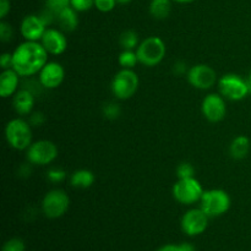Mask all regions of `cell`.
I'll list each match as a JSON object with an SVG mask.
<instances>
[{"instance_id":"obj_1","label":"cell","mask_w":251,"mask_h":251,"mask_svg":"<svg viewBox=\"0 0 251 251\" xmlns=\"http://www.w3.org/2000/svg\"><path fill=\"white\" fill-rule=\"evenodd\" d=\"M48 63V53L41 42H24L12 53V69L24 77H29Z\"/></svg>"},{"instance_id":"obj_2","label":"cell","mask_w":251,"mask_h":251,"mask_svg":"<svg viewBox=\"0 0 251 251\" xmlns=\"http://www.w3.org/2000/svg\"><path fill=\"white\" fill-rule=\"evenodd\" d=\"M5 137L12 149L17 151L27 150L32 145L31 125L20 118L10 120L5 127Z\"/></svg>"},{"instance_id":"obj_3","label":"cell","mask_w":251,"mask_h":251,"mask_svg":"<svg viewBox=\"0 0 251 251\" xmlns=\"http://www.w3.org/2000/svg\"><path fill=\"white\" fill-rule=\"evenodd\" d=\"M166 44L159 37H149L144 39L136 48L139 63L149 68L158 65L166 56Z\"/></svg>"},{"instance_id":"obj_4","label":"cell","mask_w":251,"mask_h":251,"mask_svg":"<svg viewBox=\"0 0 251 251\" xmlns=\"http://www.w3.org/2000/svg\"><path fill=\"white\" fill-rule=\"evenodd\" d=\"M200 202V208L208 217H220L228 212L230 207L229 195L221 189L205 191Z\"/></svg>"},{"instance_id":"obj_5","label":"cell","mask_w":251,"mask_h":251,"mask_svg":"<svg viewBox=\"0 0 251 251\" xmlns=\"http://www.w3.org/2000/svg\"><path fill=\"white\" fill-rule=\"evenodd\" d=\"M139 76L132 69H122L112 81V92L118 100H129L139 88Z\"/></svg>"},{"instance_id":"obj_6","label":"cell","mask_w":251,"mask_h":251,"mask_svg":"<svg viewBox=\"0 0 251 251\" xmlns=\"http://www.w3.org/2000/svg\"><path fill=\"white\" fill-rule=\"evenodd\" d=\"M218 90L225 98L230 100H242L250 91L249 82L235 74H227L218 80Z\"/></svg>"},{"instance_id":"obj_7","label":"cell","mask_w":251,"mask_h":251,"mask_svg":"<svg viewBox=\"0 0 251 251\" xmlns=\"http://www.w3.org/2000/svg\"><path fill=\"white\" fill-rule=\"evenodd\" d=\"M203 189L200 181L195 178L179 179L173 186V196L178 202L183 205H193L201 200Z\"/></svg>"},{"instance_id":"obj_8","label":"cell","mask_w":251,"mask_h":251,"mask_svg":"<svg viewBox=\"0 0 251 251\" xmlns=\"http://www.w3.org/2000/svg\"><path fill=\"white\" fill-rule=\"evenodd\" d=\"M69 206H70V199L68 194L60 189L49 191L42 201V211L44 216L50 220H55L65 215L69 210Z\"/></svg>"},{"instance_id":"obj_9","label":"cell","mask_w":251,"mask_h":251,"mask_svg":"<svg viewBox=\"0 0 251 251\" xmlns=\"http://www.w3.org/2000/svg\"><path fill=\"white\" fill-rule=\"evenodd\" d=\"M58 157V147L48 140L33 142L27 149V159L34 166H47Z\"/></svg>"},{"instance_id":"obj_10","label":"cell","mask_w":251,"mask_h":251,"mask_svg":"<svg viewBox=\"0 0 251 251\" xmlns=\"http://www.w3.org/2000/svg\"><path fill=\"white\" fill-rule=\"evenodd\" d=\"M208 216L201 208H193L185 212L181 218V230L189 237L202 234L208 226Z\"/></svg>"},{"instance_id":"obj_11","label":"cell","mask_w":251,"mask_h":251,"mask_svg":"<svg viewBox=\"0 0 251 251\" xmlns=\"http://www.w3.org/2000/svg\"><path fill=\"white\" fill-rule=\"evenodd\" d=\"M188 80L193 87L199 90H210L217 82V74L211 66L198 64L188 71Z\"/></svg>"},{"instance_id":"obj_12","label":"cell","mask_w":251,"mask_h":251,"mask_svg":"<svg viewBox=\"0 0 251 251\" xmlns=\"http://www.w3.org/2000/svg\"><path fill=\"white\" fill-rule=\"evenodd\" d=\"M201 110L202 114L208 122L218 123L225 119L226 113H227V107H226V100L222 95H211L206 96L201 104Z\"/></svg>"},{"instance_id":"obj_13","label":"cell","mask_w":251,"mask_h":251,"mask_svg":"<svg viewBox=\"0 0 251 251\" xmlns=\"http://www.w3.org/2000/svg\"><path fill=\"white\" fill-rule=\"evenodd\" d=\"M65 77V70L63 66L55 61H48L39 71V83L44 88L54 90L63 83Z\"/></svg>"},{"instance_id":"obj_14","label":"cell","mask_w":251,"mask_h":251,"mask_svg":"<svg viewBox=\"0 0 251 251\" xmlns=\"http://www.w3.org/2000/svg\"><path fill=\"white\" fill-rule=\"evenodd\" d=\"M42 46L47 50V53L51 55H60L68 48V39L63 31L56 28H47L43 37L41 39Z\"/></svg>"},{"instance_id":"obj_15","label":"cell","mask_w":251,"mask_h":251,"mask_svg":"<svg viewBox=\"0 0 251 251\" xmlns=\"http://www.w3.org/2000/svg\"><path fill=\"white\" fill-rule=\"evenodd\" d=\"M21 34L25 41L38 42L47 31V26L39 15H27L21 22Z\"/></svg>"},{"instance_id":"obj_16","label":"cell","mask_w":251,"mask_h":251,"mask_svg":"<svg viewBox=\"0 0 251 251\" xmlns=\"http://www.w3.org/2000/svg\"><path fill=\"white\" fill-rule=\"evenodd\" d=\"M20 82V75L14 69L2 70L0 75V96L2 98H7L14 96L17 92Z\"/></svg>"},{"instance_id":"obj_17","label":"cell","mask_w":251,"mask_h":251,"mask_svg":"<svg viewBox=\"0 0 251 251\" xmlns=\"http://www.w3.org/2000/svg\"><path fill=\"white\" fill-rule=\"evenodd\" d=\"M12 105L17 114L27 115L32 112L34 105L33 93L27 88H21L14 95Z\"/></svg>"},{"instance_id":"obj_18","label":"cell","mask_w":251,"mask_h":251,"mask_svg":"<svg viewBox=\"0 0 251 251\" xmlns=\"http://www.w3.org/2000/svg\"><path fill=\"white\" fill-rule=\"evenodd\" d=\"M56 20H58L59 25H60L61 31L73 32L78 26L77 11L75 9H73L71 6L66 7L63 11L59 12L56 15Z\"/></svg>"},{"instance_id":"obj_19","label":"cell","mask_w":251,"mask_h":251,"mask_svg":"<svg viewBox=\"0 0 251 251\" xmlns=\"http://www.w3.org/2000/svg\"><path fill=\"white\" fill-rule=\"evenodd\" d=\"M250 140L244 135H239L232 141L229 146V153L233 159H244L249 154Z\"/></svg>"},{"instance_id":"obj_20","label":"cell","mask_w":251,"mask_h":251,"mask_svg":"<svg viewBox=\"0 0 251 251\" xmlns=\"http://www.w3.org/2000/svg\"><path fill=\"white\" fill-rule=\"evenodd\" d=\"M96 178L95 174L87 169H80L71 174L70 184L76 189H88L93 185Z\"/></svg>"},{"instance_id":"obj_21","label":"cell","mask_w":251,"mask_h":251,"mask_svg":"<svg viewBox=\"0 0 251 251\" xmlns=\"http://www.w3.org/2000/svg\"><path fill=\"white\" fill-rule=\"evenodd\" d=\"M172 10L171 0H151L150 14L156 20H164L169 16Z\"/></svg>"},{"instance_id":"obj_22","label":"cell","mask_w":251,"mask_h":251,"mask_svg":"<svg viewBox=\"0 0 251 251\" xmlns=\"http://www.w3.org/2000/svg\"><path fill=\"white\" fill-rule=\"evenodd\" d=\"M120 46L123 47L124 50H134L135 48L139 47V34L132 29H127V31L123 32L120 36Z\"/></svg>"},{"instance_id":"obj_23","label":"cell","mask_w":251,"mask_h":251,"mask_svg":"<svg viewBox=\"0 0 251 251\" xmlns=\"http://www.w3.org/2000/svg\"><path fill=\"white\" fill-rule=\"evenodd\" d=\"M139 63L136 51L123 50L119 55V64L123 69H132Z\"/></svg>"},{"instance_id":"obj_24","label":"cell","mask_w":251,"mask_h":251,"mask_svg":"<svg viewBox=\"0 0 251 251\" xmlns=\"http://www.w3.org/2000/svg\"><path fill=\"white\" fill-rule=\"evenodd\" d=\"M70 1L71 0H46V7L58 15L64 9L70 6Z\"/></svg>"},{"instance_id":"obj_25","label":"cell","mask_w":251,"mask_h":251,"mask_svg":"<svg viewBox=\"0 0 251 251\" xmlns=\"http://www.w3.org/2000/svg\"><path fill=\"white\" fill-rule=\"evenodd\" d=\"M176 176L179 179H188V178H194L195 176V168H194L193 164L188 163V162H184L180 163L176 168Z\"/></svg>"},{"instance_id":"obj_26","label":"cell","mask_w":251,"mask_h":251,"mask_svg":"<svg viewBox=\"0 0 251 251\" xmlns=\"http://www.w3.org/2000/svg\"><path fill=\"white\" fill-rule=\"evenodd\" d=\"M25 243L20 238H12L9 239L4 245H2L1 251H25Z\"/></svg>"},{"instance_id":"obj_27","label":"cell","mask_w":251,"mask_h":251,"mask_svg":"<svg viewBox=\"0 0 251 251\" xmlns=\"http://www.w3.org/2000/svg\"><path fill=\"white\" fill-rule=\"evenodd\" d=\"M156 251H196V249L190 243H181V244L163 245V247H161Z\"/></svg>"},{"instance_id":"obj_28","label":"cell","mask_w":251,"mask_h":251,"mask_svg":"<svg viewBox=\"0 0 251 251\" xmlns=\"http://www.w3.org/2000/svg\"><path fill=\"white\" fill-rule=\"evenodd\" d=\"M103 114H104V117L108 118V119L114 120L120 117L122 109H120V107L117 103H109V104H105L104 108H103Z\"/></svg>"},{"instance_id":"obj_29","label":"cell","mask_w":251,"mask_h":251,"mask_svg":"<svg viewBox=\"0 0 251 251\" xmlns=\"http://www.w3.org/2000/svg\"><path fill=\"white\" fill-rule=\"evenodd\" d=\"M70 6L77 12H85L95 6V0H71Z\"/></svg>"},{"instance_id":"obj_30","label":"cell","mask_w":251,"mask_h":251,"mask_svg":"<svg viewBox=\"0 0 251 251\" xmlns=\"http://www.w3.org/2000/svg\"><path fill=\"white\" fill-rule=\"evenodd\" d=\"M12 36H14V32H12L11 25L5 21L0 22V39H1V42H4V43L10 42Z\"/></svg>"},{"instance_id":"obj_31","label":"cell","mask_w":251,"mask_h":251,"mask_svg":"<svg viewBox=\"0 0 251 251\" xmlns=\"http://www.w3.org/2000/svg\"><path fill=\"white\" fill-rule=\"evenodd\" d=\"M117 0H95V6L100 12H109L115 7Z\"/></svg>"},{"instance_id":"obj_32","label":"cell","mask_w":251,"mask_h":251,"mask_svg":"<svg viewBox=\"0 0 251 251\" xmlns=\"http://www.w3.org/2000/svg\"><path fill=\"white\" fill-rule=\"evenodd\" d=\"M48 180H50L51 183H60L65 179L66 173L63 171V169L59 168H51L50 171L48 172Z\"/></svg>"},{"instance_id":"obj_33","label":"cell","mask_w":251,"mask_h":251,"mask_svg":"<svg viewBox=\"0 0 251 251\" xmlns=\"http://www.w3.org/2000/svg\"><path fill=\"white\" fill-rule=\"evenodd\" d=\"M0 68L2 70L12 69V53H4L0 56Z\"/></svg>"},{"instance_id":"obj_34","label":"cell","mask_w":251,"mask_h":251,"mask_svg":"<svg viewBox=\"0 0 251 251\" xmlns=\"http://www.w3.org/2000/svg\"><path fill=\"white\" fill-rule=\"evenodd\" d=\"M10 12V0H0V19L4 20Z\"/></svg>"},{"instance_id":"obj_35","label":"cell","mask_w":251,"mask_h":251,"mask_svg":"<svg viewBox=\"0 0 251 251\" xmlns=\"http://www.w3.org/2000/svg\"><path fill=\"white\" fill-rule=\"evenodd\" d=\"M44 120L46 119H44V115L42 113H34L29 118V124L34 125V126H38V125L43 124Z\"/></svg>"},{"instance_id":"obj_36","label":"cell","mask_w":251,"mask_h":251,"mask_svg":"<svg viewBox=\"0 0 251 251\" xmlns=\"http://www.w3.org/2000/svg\"><path fill=\"white\" fill-rule=\"evenodd\" d=\"M174 73H176V75H183V74H185L186 73L185 63H183V61H178V63H176V65H174Z\"/></svg>"},{"instance_id":"obj_37","label":"cell","mask_w":251,"mask_h":251,"mask_svg":"<svg viewBox=\"0 0 251 251\" xmlns=\"http://www.w3.org/2000/svg\"><path fill=\"white\" fill-rule=\"evenodd\" d=\"M174 1L180 2V4H188V2H193L195 1V0H174Z\"/></svg>"},{"instance_id":"obj_38","label":"cell","mask_w":251,"mask_h":251,"mask_svg":"<svg viewBox=\"0 0 251 251\" xmlns=\"http://www.w3.org/2000/svg\"><path fill=\"white\" fill-rule=\"evenodd\" d=\"M131 0H117V2H119V4H127V2H130Z\"/></svg>"},{"instance_id":"obj_39","label":"cell","mask_w":251,"mask_h":251,"mask_svg":"<svg viewBox=\"0 0 251 251\" xmlns=\"http://www.w3.org/2000/svg\"><path fill=\"white\" fill-rule=\"evenodd\" d=\"M249 86H250V90H251V73H250V76H249Z\"/></svg>"}]
</instances>
